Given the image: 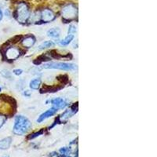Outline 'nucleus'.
I'll return each mask as SVG.
<instances>
[{
	"label": "nucleus",
	"instance_id": "0eeeda50",
	"mask_svg": "<svg viewBox=\"0 0 157 157\" xmlns=\"http://www.w3.org/2000/svg\"><path fill=\"white\" fill-rule=\"evenodd\" d=\"M50 103L52 104L53 107L56 109H62L64 108L68 105V103L64 99L61 97H57L50 101Z\"/></svg>",
	"mask_w": 157,
	"mask_h": 157
},
{
	"label": "nucleus",
	"instance_id": "9d476101",
	"mask_svg": "<svg viewBox=\"0 0 157 157\" xmlns=\"http://www.w3.org/2000/svg\"><path fill=\"white\" fill-rule=\"evenodd\" d=\"M47 36L52 39H58L61 35V30L59 28H53L47 32Z\"/></svg>",
	"mask_w": 157,
	"mask_h": 157
},
{
	"label": "nucleus",
	"instance_id": "9b49d317",
	"mask_svg": "<svg viewBox=\"0 0 157 157\" xmlns=\"http://www.w3.org/2000/svg\"><path fill=\"white\" fill-rule=\"evenodd\" d=\"M12 138L10 137L3 138L0 141V150H6L9 148L11 145Z\"/></svg>",
	"mask_w": 157,
	"mask_h": 157
},
{
	"label": "nucleus",
	"instance_id": "4468645a",
	"mask_svg": "<svg viewBox=\"0 0 157 157\" xmlns=\"http://www.w3.org/2000/svg\"><path fill=\"white\" fill-rule=\"evenodd\" d=\"M54 45H55V43H54V42H53V41H51V40L45 41L44 43H43L41 45L39 46L38 49L42 50V49H47V48H49V47H53Z\"/></svg>",
	"mask_w": 157,
	"mask_h": 157
},
{
	"label": "nucleus",
	"instance_id": "1a4fd4ad",
	"mask_svg": "<svg viewBox=\"0 0 157 157\" xmlns=\"http://www.w3.org/2000/svg\"><path fill=\"white\" fill-rule=\"evenodd\" d=\"M21 43L24 47L30 48L35 43V38L33 35H28V36H26L25 38L23 39Z\"/></svg>",
	"mask_w": 157,
	"mask_h": 157
},
{
	"label": "nucleus",
	"instance_id": "dca6fc26",
	"mask_svg": "<svg viewBox=\"0 0 157 157\" xmlns=\"http://www.w3.org/2000/svg\"><path fill=\"white\" fill-rule=\"evenodd\" d=\"M68 34L70 35H74L75 33L77 32V27L76 25H74V24H71L68 28Z\"/></svg>",
	"mask_w": 157,
	"mask_h": 157
},
{
	"label": "nucleus",
	"instance_id": "f8f14e48",
	"mask_svg": "<svg viewBox=\"0 0 157 157\" xmlns=\"http://www.w3.org/2000/svg\"><path fill=\"white\" fill-rule=\"evenodd\" d=\"M41 83H42V81H41V79L39 78H34V79H32V80L30 81V88L32 89V90H38L40 87Z\"/></svg>",
	"mask_w": 157,
	"mask_h": 157
},
{
	"label": "nucleus",
	"instance_id": "a211bd4d",
	"mask_svg": "<svg viewBox=\"0 0 157 157\" xmlns=\"http://www.w3.org/2000/svg\"><path fill=\"white\" fill-rule=\"evenodd\" d=\"M60 152H61V154L62 155V156H67V155L69 154L70 148H67V147H64V148H61V149H60Z\"/></svg>",
	"mask_w": 157,
	"mask_h": 157
},
{
	"label": "nucleus",
	"instance_id": "f257e3e1",
	"mask_svg": "<svg viewBox=\"0 0 157 157\" xmlns=\"http://www.w3.org/2000/svg\"><path fill=\"white\" fill-rule=\"evenodd\" d=\"M32 127V123L27 117L19 115L15 117L14 126L13 128L14 134L17 135L25 134Z\"/></svg>",
	"mask_w": 157,
	"mask_h": 157
},
{
	"label": "nucleus",
	"instance_id": "f3484780",
	"mask_svg": "<svg viewBox=\"0 0 157 157\" xmlns=\"http://www.w3.org/2000/svg\"><path fill=\"white\" fill-rule=\"evenodd\" d=\"M1 75H2V76L3 77H4V78H9L10 77H11V73L9 72L8 70H2L1 71Z\"/></svg>",
	"mask_w": 157,
	"mask_h": 157
},
{
	"label": "nucleus",
	"instance_id": "4be33fe9",
	"mask_svg": "<svg viewBox=\"0 0 157 157\" xmlns=\"http://www.w3.org/2000/svg\"><path fill=\"white\" fill-rule=\"evenodd\" d=\"M43 60H44V61H49V58H47V57H44ZM41 62H43V60H40V61H39V62H38V64H40Z\"/></svg>",
	"mask_w": 157,
	"mask_h": 157
},
{
	"label": "nucleus",
	"instance_id": "39448f33",
	"mask_svg": "<svg viewBox=\"0 0 157 157\" xmlns=\"http://www.w3.org/2000/svg\"><path fill=\"white\" fill-rule=\"evenodd\" d=\"M40 18L41 21L43 23H48L55 19L56 15L52 10L49 9H45L41 11Z\"/></svg>",
	"mask_w": 157,
	"mask_h": 157
},
{
	"label": "nucleus",
	"instance_id": "7ed1b4c3",
	"mask_svg": "<svg viewBox=\"0 0 157 157\" xmlns=\"http://www.w3.org/2000/svg\"><path fill=\"white\" fill-rule=\"evenodd\" d=\"M43 68L45 69H58L64 71H72L76 68L75 64L70 63H63V62H49L43 64Z\"/></svg>",
	"mask_w": 157,
	"mask_h": 157
},
{
	"label": "nucleus",
	"instance_id": "2eb2a0df",
	"mask_svg": "<svg viewBox=\"0 0 157 157\" xmlns=\"http://www.w3.org/2000/svg\"><path fill=\"white\" fill-rule=\"evenodd\" d=\"M44 133V130L43 129H41L40 131H39L38 132H35V133H33V134H30L29 136H28V139H34L35 137H39L42 134Z\"/></svg>",
	"mask_w": 157,
	"mask_h": 157
},
{
	"label": "nucleus",
	"instance_id": "412c9836",
	"mask_svg": "<svg viewBox=\"0 0 157 157\" xmlns=\"http://www.w3.org/2000/svg\"><path fill=\"white\" fill-rule=\"evenodd\" d=\"M24 95L25 97H30L31 93H29V90H25V91L24 92Z\"/></svg>",
	"mask_w": 157,
	"mask_h": 157
},
{
	"label": "nucleus",
	"instance_id": "f03ea898",
	"mask_svg": "<svg viewBox=\"0 0 157 157\" xmlns=\"http://www.w3.org/2000/svg\"><path fill=\"white\" fill-rule=\"evenodd\" d=\"M29 6L25 3H20L16 10V18L21 24H25L30 18Z\"/></svg>",
	"mask_w": 157,
	"mask_h": 157
},
{
	"label": "nucleus",
	"instance_id": "6ab92c4d",
	"mask_svg": "<svg viewBox=\"0 0 157 157\" xmlns=\"http://www.w3.org/2000/svg\"><path fill=\"white\" fill-rule=\"evenodd\" d=\"M6 120V116H0V128L2 127L3 126V124L5 123Z\"/></svg>",
	"mask_w": 157,
	"mask_h": 157
},
{
	"label": "nucleus",
	"instance_id": "5701e85b",
	"mask_svg": "<svg viewBox=\"0 0 157 157\" xmlns=\"http://www.w3.org/2000/svg\"><path fill=\"white\" fill-rule=\"evenodd\" d=\"M3 11L1 10V9H0V20L3 19Z\"/></svg>",
	"mask_w": 157,
	"mask_h": 157
},
{
	"label": "nucleus",
	"instance_id": "ddd939ff",
	"mask_svg": "<svg viewBox=\"0 0 157 157\" xmlns=\"http://www.w3.org/2000/svg\"><path fill=\"white\" fill-rule=\"evenodd\" d=\"M74 38H75L74 35H70V34H68L64 39H62V40L59 42V44L61 46H63V47L68 46V45H69V43H72V41L74 39Z\"/></svg>",
	"mask_w": 157,
	"mask_h": 157
},
{
	"label": "nucleus",
	"instance_id": "20e7f679",
	"mask_svg": "<svg viewBox=\"0 0 157 157\" xmlns=\"http://www.w3.org/2000/svg\"><path fill=\"white\" fill-rule=\"evenodd\" d=\"M61 14L64 20H72L77 17L78 10L75 5L69 3L63 7V9L61 10Z\"/></svg>",
	"mask_w": 157,
	"mask_h": 157
},
{
	"label": "nucleus",
	"instance_id": "b1692460",
	"mask_svg": "<svg viewBox=\"0 0 157 157\" xmlns=\"http://www.w3.org/2000/svg\"><path fill=\"white\" fill-rule=\"evenodd\" d=\"M1 90H2V89H1V87H0V91H1Z\"/></svg>",
	"mask_w": 157,
	"mask_h": 157
},
{
	"label": "nucleus",
	"instance_id": "423d86ee",
	"mask_svg": "<svg viewBox=\"0 0 157 157\" xmlns=\"http://www.w3.org/2000/svg\"><path fill=\"white\" fill-rule=\"evenodd\" d=\"M6 58L8 60L14 61L20 56V50L15 47H9L6 50Z\"/></svg>",
	"mask_w": 157,
	"mask_h": 157
},
{
	"label": "nucleus",
	"instance_id": "6e6552de",
	"mask_svg": "<svg viewBox=\"0 0 157 157\" xmlns=\"http://www.w3.org/2000/svg\"><path fill=\"white\" fill-rule=\"evenodd\" d=\"M57 111H58V109H56V108H53V107L50 108L49 109L46 111L45 112L41 114L40 116H39L38 119H37V122H43L44 120H46V119L49 118V117H51L52 116H53V115L57 112Z\"/></svg>",
	"mask_w": 157,
	"mask_h": 157
},
{
	"label": "nucleus",
	"instance_id": "aec40b11",
	"mask_svg": "<svg viewBox=\"0 0 157 157\" xmlns=\"http://www.w3.org/2000/svg\"><path fill=\"white\" fill-rule=\"evenodd\" d=\"M13 73L14 74V75H16V76H20L22 73H23V70L22 69H14V71H13Z\"/></svg>",
	"mask_w": 157,
	"mask_h": 157
}]
</instances>
